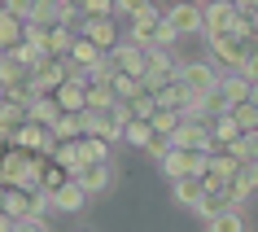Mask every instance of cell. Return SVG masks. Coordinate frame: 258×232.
Instances as JSON below:
<instances>
[{
	"label": "cell",
	"instance_id": "1",
	"mask_svg": "<svg viewBox=\"0 0 258 232\" xmlns=\"http://www.w3.org/2000/svg\"><path fill=\"white\" fill-rule=\"evenodd\" d=\"M179 35L171 27H166V14H158V9H145L140 18H132V44H140V48H171Z\"/></svg>",
	"mask_w": 258,
	"mask_h": 232
},
{
	"label": "cell",
	"instance_id": "2",
	"mask_svg": "<svg viewBox=\"0 0 258 232\" xmlns=\"http://www.w3.org/2000/svg\"><path fill=\"white\" fill-rule=\"evenodd\" d=\"M210 44V57H215V66L223 70H241L245 66V57L254 53V35H215V40H206Z\"/></svg>",
	"mask_w": 258,
	"mask_h": 232
},
{
	"label": "cell",
	"instance_id": "3",
	"mask_svg": "<svg viewBox=\"0 0 258 232\" xmlns=\"http://www.w3.org/2000/svg\"><path fill=\"white\" fill-rule=\"evenodd\" d=\"M219 79H223V70L210 66V62H184V66H179V88H184L188 96L219 92Z\"/></svg>",
	"mask_w": 258,
	"mask_h": 232
},
{
	"label": "cell",
	"instance_id": "4",
	"mask_svg": "<svg viewBox=\"0 0 258 232\" xmlns=\"http://www.w3.org/2000/svg\"><path fill=\"white\" fill-rule=\"evenodd\" d=\"M175 149H192V153H215V136H210V123L206 119H184L171 136Z\"/></svg>",
	"mask_w": 258,
	"mask_h": 232
},
{
	"label": "cell",
	"instance_id": "5",
	"mask_svg": "<svg viewBox=\"0 0 258 232\" xmlns=\"http://www.w3.org/2000/svg\"><path fill=\"white\" fill-rule=\"evenodd\" d=\"M202 14H206V40H215V35H232L236 31V0H206L202 5Z\"/></svg>",
	"mask_w": 258,
	"mask_h": 232
},
{
	"label": "cell",
	"instance_id": "6",
	"mask_svg": "<svg viewBox=\"0 0 258 232\" xmlns=\"http://www.w3.org/2000/svg\"><path fill=\"white\" fill-rule=\"evenodd\" d=\"M109 57H114V66H118L122 75H136V79L145 83V75H149V48L122 40V44H114V48H109Z\"/></svg>",
	"mask_w": 258,
	"mask_h": 232
},
{
	"label": "cell",
	"instance_id": "7",
	"mask_svg": "<svg viewBox=\"0 0 258 232\" xmlns=\"http://www.w3.org/2000/svg\"><path fill=\"white\" fill-rule=\"evenodd\" d=\"M166 27L175 31V35H197V31H206L202 5H171L166 9Z\"/></svg>",
	"mask_w": 258,
	"mask_h": 232
},
{
	"label": "cell",
	"instance_id": "8",
	"mask_svg": "<svg viewBox=\"0 0 258 232\" xmlns=\"http://www.w3.org/2000/svg\"><path fill=\"white\" fill-rule=\"evenodd\" d=\"M31 75H35V83H40V92H57V88L70 79V62L66 57H40Z\"/></svg>",
	"mask_w": 258,
	"mask_h": 232
},
{
	"label": "cell",
	"instance_id": "9",
	"mask_svg": "<svg viewBox=\"0 0 258 232\" xmlns=\"http://www.w3.org/2000/svg\"><path fill=\"white\" fill-rule=\"evenodd\" d=\"M83 132L88 136H101V140H122V123L114 119V109H83Z\"/></svg>",
	"mask_w": 258,
	"mask_h": 232
},
{
	"label": "cell",
	"instance_id": "10",
	"mask_svg": "<svg viewBox=\"0 0 258 232\" xmlns=\"http://www.w3.org/2000/svg\"><path fill=\"white\" fill-rule=\"evenodd\" d=\"M75 180L83 184L88 197H101V193H109V184H114V166H109V162H88Z\"/></svg>",
	"mask_w": 258,
	"mask_h": 232
},
{
	"label": "cell",
	"instance_id": "11",
	"mask_svg": "<svg viewBox=\"0 0 258 232\" xmlns=\"http://www.w3.org/2000/svg\"><path fill=\"white\" fill-rule=\"evenodd\" d=\"M88 88H92L88 79H66L53 96H57V105L66 109V114H83L88 109Z\"/></svg>",
	"mask_w": 258,
	"mask_h": 232
},
{
	"label": "cell",
	"instance_id": "12",
	"mask_svg": "<svg viewBox=\"0 0 258 232\" xmlns=\"http://www.w3.org/2000/svg\"><path fill=\"white\" fill-rule=\"evenodd\" d=\"M31 123V105H18V101H5L0 105V140L9 145V140Z\"/></svg>",
	"mask_w": 258,
	"mask_h": 232
},
{
	"label": "cell",
	"instance_id": "13",
	"mask_svg": "<svg viewBox=\"0 0 258 232\" xmlns=\"http://www.w3.org/2000/svg\"><path fill=\"white\" fill-rule=\"evenodd\" d=\"M171 197H175V206H188V210H197L206 197V180L202 176H184V180H171Z\"/></svg>",
	"mask_w": 258,
	"mask_h": 232
},
{
	"label": "cell",
	"instance_id": "14",
	"mask_svg": "<svg viewBox=\"0 0 258 232\" xmlns=\"http://www.w3.org/2000/svg\"><path fill=\"white\" fill-rule=\"evenodd\" d=\"M22 40H27V22H22L18 14H9V9H0V53L18 48Z\"/></svg>",
	"mask_w": 258,
	"mask_h": 232
},
{
	"label": "cell",
	"instance_id": "15",
	"mask_svg": "<svg viewBox=\"0 0 258 232\" xmlns=\"http://www.w3.org/2000/svg\"><path fill=\"white\" fill-rule=\"evenodd\" d=\"M83 40H92L96 48H114V44H118V31H114V22H109V18H88V22H83Z\"/></svg>",
	"mask_w": 258,
	"mask_h": 232
},
{
	"label": "cell",
	"instance_id": "16",
	"mask_svg": "<svg viewBox=\"0 0 258 232\" xmlns=\"http://www.w3.org/2000/svg\"><path fill=\"white\" fill-rule=\"evenodd\" d=\"M53 206H57V210H66V215H79L83 206H88V193H83V184H79V180L61 184V189L53 193Z\"/></svg>",
	"mask_w": 258,
	"mask_h": 232
},
{
	"label": "cell",
	"instance_id": "17",
	"mask_svg": "<svg viewBox=\"0 0 258 232\" xmlns=\"http://www.w3.org/2000/svg\"><path fill=\"white\" fill-rule=\"evenodd\" d=\"M219 92L228 96L232 105H241V101H249V92H254V83L245 79L241 70H223V79H219Z\"/></svg>",
	"mask_w": 258,
	"mask_h": 232
},
{
	"label": "cell",
	"instance_id": "18",
	"mask_svg": "<svg viewBox=\"0 0 258 232\" xmlns=\"http://www.w3.org/2000/svg\"><path fill=\"white\" fill-rule=\"evenodd\" d=\"M61 114H66V109L57 105V96H53V92H48V96H35V101H31V123H40V127H53Z\"/></svg>",
	"mask_w": 258,
	"mask_h": 232
},
{
	"label": "cell",
	"instance_id": "19",
	"mask_svg": "<svg viewBox=\"0 0 258 232\" xmlns=\"http://www.w3.org/2000/svg\"><path fill=\"white\" fill-rule=\"evenodd\" d=\"M66 62H75L79 70H96L101 62H105V48H96L92 40H83V35H79V44H75V53H70Z\"/></svg>",
	"mask_w": 258,
	"mask_h": 232
},
{
	"label": "cell",
	"instance_id": "20",
	"mask_svg": "<svg viewBox=\"0 0 258 232\" xmlns=\"http://www.w3.org/2000/svg\"><path fill=\"white\" fill-rule=\"evenodd\" d=\"M228 210H236V202H232L223 189H219V193H206L202 206H197V215H202L206 223H210V219H219V215H228Z\"/></svg>",
	"mask_w": 258,
	"mask_h": 232
},
{
	"label": "cell",
	"instance_id": "21",
	"mask_svg": "<svg viewBox=\"0 0 258 232\" xmlns=\"http://www.w3.org/2000/svg\"><path fill=\"white\" fill-rule=\"evenodd\" d=\"M61 14H66V9H61V0H40V5H35V14H31L27 22L53 31V27H61Z\"/></svg>",
	"mask_w": 258,
	"mask_h": 232
},
{
	"label": "cell",
	"instance_id": "22",
	"mask_svg": "<svg viewBox=\"0 0 258 232\" xmlns=\"http://www.w3.org/2000/svg\"><path fill=\"white\" fill-rule=\"evenodd\" d=\"M210 136H215V149H228L232 140L245 136V132H241V123H236L232 114H223V119H215V123H210Z\"/></svg>",
	"mask_w": 258,
	"mask_h": 232
},
{
	"label": "cell",
	"instance_id": "23",
	"mask_svg": "<svg viewBox=\"0 0 258 232\" xmlns=\"http://www.w3.org/2000/svg\"><path fill=\"white\" fill-rule=\"evenodd\" d=\"M5 215L9 219H31V189H9L5 193Z\"/></svg>",
	"mask_w": 258,
	"mask_h": 232
},
{
	"label": "cell",
	"instance_id": "24",
	"mask_svg": "<svg viewBox=\"0 0 258 232\" xmlns=\"http://www.w3.org/2000/svg\"><path fill=\"white\" fill-rule=\"evenodd\" d=\"M31 79V66H22L14 53H0V88H9V83H22Z\"/></svg>",
	"mask_w": 258,
	"mask_h": 232
},
{
	"label": "cell",
	"instance_id": "25",
	"mask_svg": "<svg viewBox=\"0 0 258 232\" xmlns=\"http://www.w3.org/2000/svg\"><path fill=\"white\" fill-rule=\"evenodd\" d=\"M53 162H61V166L70 171V176H79L83 166H88V162H83V149H79V140H66V145H57Z\"/></svg>",
	"mask_w": 258,
	"mask_h": 232
},
{
	"label": "cell",
	"instance_id": "26",
	"mask_svg": "<svg viewBox=\"0 0 258 232\" xmlns=\"http://www.w3.org/2000/svg\"><path fill=\"white\" fill-rule=\"evenodd\" d=\"M53 136L61 140V145H66V140H83L88 136V132H83V114H61L53 123Z\"/></svg>",
	"mask_w": 258,
	"mask_h": 232
},
{
	"label": "cell",
	"instance_id": "27",
	"mask_svg": "<svg viewBox=\"0 0 258 232\" xmlns=\"http://www.w3.org/2000/svg\"><path fill=\"white\" fill-rule=\"evenodd\" d=\"M122 140H127L132 149H149L153 145V127L145 123V119H132V123L122 127Z\"/></svg>",
	"mask_w": 258,
	"mask_h": 232
},
{
	"label": "cell",
	"instance_id": "28",
	"mask_svg": "<svg viewBox=\"0 0 258 232\" xmlns=\"http://www.w3.org/2000/svg\"><path fill=\"white\" fill-rule=\"evenodd\" d=\"M192 105V96L179 88V83H171V88H162L158 92V109H175V114H184V109Z\"/></svg>",
	"mask_w": 258,
	"mask_h": 232
},
{
	"label": "cell",
	"instance_id": "29",
	"mask_svg": "<svg viewBox=\"0 0 258 232\" xmlns=\"http://www.w3.org/2000/svg\"><path fill=\"white\" fill-rule=\"evenodd\" d=\"M70 180H75V176H70L66 166H61V162H53V158H48V162H44V176H40V189L57 193V189H61V184H70Z\"/></svg>",
	"mask_w": 258,
	"mask_h": 232
},
{
	"label": "cell",
	"instance_id": "30",
	"mask_svg": "<svg viewBox=\"0 0 258 232\" xmlns=\"http://www.w3.org/2000/svg\"><path fill=\"white\" fill-rule=\"evenodd\" d=\"M114 105H118V92L109 83H92L88 88V109H114Z\"/></svg>",
	"mask_w": 258,
	"mask_h": 232
},
{
	"label": "cell",
	"instance_id": "31",
	"mask_svg": "<svg viewBox=\"0 0 258 232\" xmlns=\"http://www.w3.org/2000/svg\"><path fill=\"white\" fill-rule=\"evenodd\" d=\"M210 171H215V176H223V180H236L245 171L241 162H236V158H232L228 149H215V158H210Z\"/></svg>",
	"mask_w": 258,
	"mask_h": 232
},
{
	"label": "cell",
	"instance_id": "32",
	"mask_svg": "<svg viewBox=\"0 0 258 232\" xmlns=\"http://www.w3.org/2000/svg\"><path fill=\"white\" fill-rule=\"evenodd\" d=\"M184 123V114H175V109H158L149 119V127H153V136H175V127Z\"/></svg>",
	"mask_w": 258,
	"mask_h": 232
},
{
	"label": "cell",
	"instance_id": "33",
	"mask_svg": "<svg viewBox=\"0 0 258 232\" xmlns=\"http://www.w3.org/2000/svg\"><path fill=\"white\" fill-rule=\"evenodd\" d=\"M79 149H83V162H109V140L101 136H83Z\"/></svg>",
	"mask_w": 258,
	"mask_h": 232
},
{
	"label": "cell",
	"instance_id": "34",
	"mask_svg": "<svg viewBox=\"0 0 258 232\" xmlns=\"http://www.w3.org/2000/svg\"><path fill=\"white\" fill-rule=\"evenodd\" d=\"M232 119L241 123V132H245V136H249V132H258V105H249V101L232 105Z\"/></svg>",
	"mask_w": 258,
	"mask_h": 232
},
{
	"label": "cell",
	"instance_id": "35",
	"mask_svg": "<svg viewBox=\"0 0 258 232\" xmlns=\"http://www.w3.org/2000/svg\"><path fill=\"white\" fill-rule=\"evenodd\" d=\"M210 232H245V219H241V210H228V215L210 219Z\"/></svg>",
	"mask_w": 258,
	"mask_h": 232
},
{
	"label": "cell",
	"instance_id": "36",
	"mask_svg": "<svg viewBox=\"0 0 258 232\" xmlns=\"http://www.w3.org/2000/svg\"><path fill=\"white\" fill-rule=\"evenodd\" d=\"M48 210H57V206H53V193H48V189H35V193H31V219H44Z\"/></svg>",
	"mask_w": 258,
	"mask_h": 232
},
{
	"label": "cell",
	"instance_id": "37",
	"mask_svg": "<svg viewBox=\"0 0 258 232\" xmlns=\"http://www.w3.org/2000/svg\"><path fill=\"white\" fill-rule=\"evenodd\" d=\"M27 44H31V48H40V53L48 57V48H53V35H48L44 27H35V22H27Z\"/></svg>",
	"mask_w": 258,
	"mask_h": 232
},
{
	"label": "cell",
	"instance_id": "38",
	"mask_svg": "<svg viewBox=\"0 0 258 232\" xmlns=\"http://www.w3.org/2000/svg\"><path fill=\"white\" fill-rule=\"evenodd\" d=\"M79 9H83V18H114V14H118L114 0H83Z\"/></svg>",
	"mask_w": 258,
	"mask_h": 232
},
{
	"label": "cell",
	"instance_id": "39",
	"mask_svg": "<svg viewBox=\"0 0 258 232\" xmlns=\"http://www.w3.org/2000/svg\"><path fill=\"white\" fill-rule=\"evenodd\" d=\"M228 153H232V158H236V162H254V158H258V153H254V145H249V136H236V140H232V145H228Z\"/></svg>",
	"mask_w": 258,
	"mask_h": 232
},
{
	"label": "cell",
	"instance_id": "40",
	"mask_svg": "<svg viewBox=\"0 0 258 232\" xmlns=\"http://www.w3.org/2000/svg\"><path fill=\"white\" fill-rule=\"evenodd\" d=\"M132 109H136V119H145V123H149L153 114H158V96H153V92H140L136 101H132Z\"/></svg>",
	"mask_w": 258,
	"mask_h": 232
},
{
	"label": "cell",
	"instance_id": "41",
	"mask_svg": "<svg viewBox=\"0 0 258 232\" xmlns=\"http://www.w3.org/2000/svg\"><path fill=\"white\" fill-rule=\"evenodd\" d=\"M223 193H228V197H232V202H236V206H241V202H249V197H254V189H249V180H245V176L228 180V189H223Z\"/></svg>",
	"mask_w": 258,
	"mask_h": 232
},
{
	"label": "cell",
	"instance_id": "42",
	"mask_svg": "<svg viewBox=\"0 0 258 232\" xmlns=\"http://www.w3.org/2000/svg\"><path fill=\"white\" fill-rule=\"evenodd\" d=\"M114 9H118L122 18H140L145 9H153V0H114Z\"/></svg>",
	"mask_w": 258,
	"mask_h": 232
},
{
	"label": "cell",
	"instance_id": "43",
	"mask_svg": "<svg viewBox=\"0 0 258 232\" xmlns=\"http://www.w3.org/2000/svg\"><path fill=\"white\" fill-rule=\"evenodd\" d=\"M35 5H40V0H5V9H9V14H18L22 22H27V18L35 14Z\"/></svg>",
	"mask_w": 258,
	"mask_h": 232
},
{
	"label": "cell",
	"instance_id": "44",
	"mask_svg": "<svg viewBox=\"0 0 258 232\" xmlns=\"http://www.w3.org/2000/svg\"><path fill=\"white\" fill-rule=\"evenodd\" d=\"M241 75H245V79H249V83H258V53H249V57H245Z\"/></svg>",
	"mask_w": 258,
	"mask_h": 232
},
{
	"label": "cell",
	"instance_id": "45",
	"mask_svg": "<svg viewBox=\"0 0 258 232\" xmlns=\"http://www.w3.org/2000/svg\"><path fill=\"white\" fill-rule=\"evenodd\" d=\"M14 232H48V223H44V219H22Z\"/></svg>",
	"mask_w": 258,
	"mask_h": 232
},
{
	"label": "cell",
	"instance_id": "46",
	"mask_svg": "<svg viewBox=\"0 0 258 232\" xmlns=\"http://www.w3.org/2000/svg\"><path fill=\"white\" fill-rule=\"evenodd\" d=\"M241 176H245V180H249V189H254V193H258V158H254V162H245V171H241Z\"/></svg>",
	"mask_w": 258,
	"mask_h": 232
},
{
	"label": "cell",
	"instance_id": "47",
	"mask_svg": "<svg viewBox=\"0 0 258 232\" xmlns=\"http://www.w3.org/2000/svg\"><path fill=\"white\" fill-rule=\"evenodd\" d=\"M18 228V219H9V215H0V232H14Z\"/></svg>",
	"mask_w": 258,
	"mask_h": 232
},
{
	"label": "cell",
	"instance_id": "48",
	"mask_svg": "<svg viewBox=\"0 0 258 232\" xmlns=\"http://www.w3.org/2000/svg\"><path fill=\"white\" fill-rule=\"evenodd\" d=\"M61 5H66V9H79V5H83V0H61Z\"/></svg>",
	"mask_w": 258,
	"mask_h": 232
},
{
	"label": "cell",
	"instance_id": "49",
	"mask_svg": "<svg viewBox=\"0 0 258 232\" xmlns=\"http://www.w3.org/2000/svg\"><path fill=\"white\" fill-rule=\"evenodd\" d=\"M5 193H9V189H5V184H0V215H5Z\"/></svg>",
	"mask_w": 258,
	"mask_h": 232
},
{
	"label": "cell",
	"instance_id": "50",
	"mask_svg": "<svg viewBox=\"0 0 258 232\" xmlns=\"http://www.w3.org/2000/svg\"><path fill=\"white\" fill-rule=\"evenodd\" d=\"M249 105H258V83H254V92H249Z\"/></svg>",
	"mask_w": 258,
	"mask_h": 232
},
{
	"label": "cell",
	"instance_id": "51",
	"mask_svg": "<svg viewBox=\"0 0 258 232\" xmlns=\"http://www.w3.org/2000/svg\"><path fill=\"white\" fill-rule=\"evenodd\" d=\"M175 5H206V0H175Z\"/></svg>",
	"mask_w": 258,
	"mask_h": 232
},
{
	"label": "cell",
	"instance_id": "52",
	"mask_svg": "<svg viewBox=\"0 0 258 232\" xmlns=\"http://www.w3.org/2000/svg\"><path fill=\"white\" fill-rule=\"evenodd\" d=\"M5 153H9V149H5V140H0V162H5Z\"/></svg>",
	"mask_w": 258,
	"mask_h": 232
},
{
	"label": "cell",
	"instance_id": "53",
	"mask_svg": "<svg viewBox=\"0 0 258 232\" xmlns=\"http://www.w3.org/2000/svg\"><path fill=\"white\" fill-rule=\"evenodd\" d=\"M0 105H5V88H0Z\"/></svg>",
	"mask_w": 258,
	"mask_h": 232
},
{
	"label": "cell",
	"instance_id": "54",
	"mask_svg": "<svg viewBox=\"0 0 258 232\" xmlns=\"http://www.w3.org/2000/svg\"><path fill=\"white\" fill-rule=\"evenodd\" d=\"M245 5H258V0H245Z\"/></svg>",
	"mask_w": 258,
	"mask_h": 232
},
{
	"label": "cell",
	"instance_id": "55",
	"mask_svg": "<svg viewBox=\"0 0 258 232\" xmlns=\"http://www.w3.org/2000/svg\"><path fill=\"white\" fill-rule=\"evenodd\" d=\"M83 232H92V228H83Z\"/></svg>",
	"mask_w": 258,
	"mask_h": 232
}]
</instances>
